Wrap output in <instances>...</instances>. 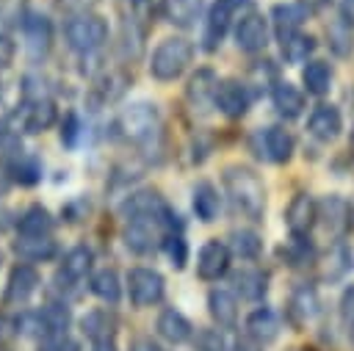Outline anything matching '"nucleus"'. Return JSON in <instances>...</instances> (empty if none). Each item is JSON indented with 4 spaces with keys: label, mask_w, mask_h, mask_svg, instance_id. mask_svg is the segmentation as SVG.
Returning a JSON list of instances; mask_svg holds the SVG:
<instances>
[{
    "label": "nucleus",
    "mask_w": 354,
    "mask_h": 351,
    "mask_svg": "<svg viewBox=\"0 0 354 351\" xmlns=\"http://www.w3.org/2000/svg\"><path fill=\"white\" fill-rule=\"evenodd\" d=\"M224 188L235 205V210H241L249 218H260L263 207H266V191L260 177L246 169V166H227L224 169Z\"/></svg>",
    "instance_id": "1"
},
{
    "label": "nucleus",
    "mask_w": 354,
    "mask_h": 351,
    "mask_svg": "<svg viewBox=\"0 0 354 351\" xmlns=\"http://www.w3.org/2000/svg\"><path fill=\"white\" fill-rule=\"evenodd\" d=\"M191 58H194V44L183 36H169L155 47L152 61H149V75L155 80H163V83L177 80L188 69Z\"/></svg>",
    "instance_id": "2"
},
{
    "label": "nucleus",
    "mask_w": 354,
    "mask_h": 351,
    "mask_svg": "<svg viewBox=\"0 0 354 351\" xmlns=\"http://www.w3.org/2000/svg\"><path fill=\"white\" fill-rule=\"evenodd\" d=\"M171 224V216L160 218V216H130L127 224H124V246L136 254H149L152 249H158L163 238V227Z\"/></svg>",
    "instance_id": "3"
},
{
    "label": "nucleus",
    "mask_w": 354,
    "mask_h": 351,
    "mask_svg": "<svg viewBox=\"0 0 354 351\" xmlns=\"http://www.w3.org/2000/svg\"><path fill=\"white\" fill-rule=\"evenodd\" d=\"M119 130L133 144H149L160 130V113L152 102H133L119 116Z\"/></svg>",
    "instance_id": "4"
},
{
    "label": "nucleus",
    "mask_w": 354,
    "mask_h": 351,
    "mask_svg": "<svg viewBox=\"0 0 354 351\" xmlns=\"http://www.w3.org/2000/svg\"><path fill=\"white\" fill-rule=\"evenodd\" d=\"M64 33H66V44L75 53H94L108 39V25L97 14H77L66 22Z\"/></svg>",
    "instance_id": "5"
},
{
    "label": "nucleus",
    "mask_w": 354,
    "mask_h": 351,
    "mask_svg": "<svg viewBox=\"0 0 354 351\" xmlns=\"http://www.w3.org/2000/svg\"><path fill=\"white\" fill-rule=\"evenodd\" d=\"M127 290L136 307H152L163 298V276L155 268H133L127 274Z\"/></svg>",
    "instance_id": "6"
},
{
    "label": "nucleus",
    "mask_w": 354,
    "mask_h": 351,
    "mask_svg": "<svg viewBox=\"0 0 354 351\" xmlns=\"http://www.w3.org/2000/svg\"><path fill=\"white\" fill-rule=\"evenodd\" d=\"M227 268H230V246L221 243V240H207L199 249V257H196V274H199V279L213 282V279L224 276Z\"/></svg>",
    "instance_id": "7"
},
{
    "label": "nucleus",
    "mask_w": 354,
    "mask_h": 351,
    "mask_svg": "<svg viewBox=\"0 0 354 351\" xmlns=\"http://www.w3.org/2000/svg\"><path fill=\"white\" fill-rule=\"evenodd\" d=\"M285 221H288V229L301 238L313 229V224L318 221V205L310 193H296L288 205V213H285Z\"/></svg>",
    "instance_id": "8"
},
{
    "label": "nucleus",
    "mask_w": 354,
    "mask_h": 351,
    "mask_svg": "<svg viewBox=\"0 0 354 351\" xmlns=\"http://www.w3.org/2000/svg\"><path fill=\"white\" fill-rule=\"evenodd\" d=\"M39 285V274L33 265H14L11 274H8V282H6V293H3V304L11 307V304H25L30 298V293L36 290Z\"/></svg>",
    "instance_id": "9"
},
{
    "label": "nucleus",
    "mask_w": 354,
    "mask_h": 351,
    "mask_svg": "<svg viewBox=\"0 0 354 351\" xmlns=\"http://www.w3.org/2000/svg\"><path fill=\"white\" fill-rule=\"evenodd\" d=\"M22 33H25V50L33 61L44 58L47 50H50V41H53V28H50V19L41 17V14H30L25 22H22Z\"/></svg>",
    "instance_id": "10"
},
{
    "label": "nucleus",
    "mask_w": 354,
    "mask_h": 351,
    "mask_svg": "<svg viewBox=\"0 0 354 351\" xmlns=\"http://www.w3.org/2000/svg\"><path fill=\"white\" fill-rule=\"evenodd\" d=\"M213 102H216V108H218L224 116L238 119V116H243L246 108H249V94H246L243 83H238V80H224V83L216 86Z\"/></svg>",
    "instance_id": "11"
},
{
    "label": "nucleus",
    "mask_w": 354,
    "mask_h": 351,
    "mask_svg": "<svg viewBox=\"0 0 354 351\" xmlns=\"http://www.w3.org/2000/svg\"><path fill=\"white\" fill-rule=\"evenodd\" d=\"M310 17V3L296 0V3H279L274 6V25H277V36L279 41H285L288 36L299 33L301 22Z\"/></svg>",
    "instance_id": "12"
},
{
    "label": "nucleus",
    "mask_w": 354,
    "mask_h": 351,
    "mask_svg": "<svg viewBox=\"0 0 354 351\" xmlns=\"http://www.w3.org/2000/svg\"><path fill=\"white\" fill-rule=\"evenodd\" d=\"M235 44L243 50V53H257L268 44V25L260 14H249L241 19L238 30H235Z\"/></svg>",
    "instance_id": "13"
},
{
    "label": "nucleus",
    "mask_w": 354,
    "mask_h": 351,
    "mask_svg": "<svg viewBox=\"0 0 354 351\" xmlns=\"http://www.w3.org/2000/svg\"><path fill=\"white\" fill-rule=\"evenodd\" d=\"M257 141H260V155L274 163H285L293 155V138L285 127H266L257 135Z\"/></svg>",
    "instance_id": "14"
},
{
    "label": "nucleus",
    "mask_w": 354,
    "mask_h": 351,
    "mask_svg": "<svg viewBox=\"0 0 354 351\" xmlns=\"http://www.w3.org/2000/svg\"><path fill=\"white\" fill-rule=\"evenodd\" d=\"M340 127H343V119H340V111H337L335 105H318V108L310 113V119H307V130H310V135H315L318 141H332V138H337Z\"/></svg>",
    "instance_id": "15"
},
{
    "label": "nucleus",
    "mask_w": 354,
    "mask_h": 351,
    "mask_svg": "<svg viewBox=\"0 0 354 351\" xmlns=\"http://www.w3.org/2000/svg\"><path fill=\"white\" fill-rule=\"evenodd\" d=\"M55 122V105L44 97V99H28V105L22 108L19 124L25 133H44L47 127H53Z\"/></svg>",
    "instance_id": "16"
},
{
    "label": "nucleus",
    "mask_w": 354,
    "mask_h": 351,
    "mask_svg": "<svg viewBox=\"0 0 354 351\" xmlns=\"http://www.w3.org/2000/svg\"><path fill=\"white\" fill-rule=\"evenodd\" d=\"M91 263H94L91 249H86V246H75V249L66 252L64 265H61V271H58L55 279H58V282H66V285H77V282L86 279V274L91 271Z\"/></svg>",
    "instance_id": "17"
},
{
    "label": "nucleus",
    "mask_w": 354,
    "mask_h": 351,
    "mask_svg": "<svg viewBox=\"0 0 354 351\" xmlns=\"http://www.w3.org/2000/svg\"><path fill=\"white\" fill-rule=\"evenodd\" d=\"M36 329L41 332V337H55V334H66L69 323H72V312L66 304H47L36 312Z\"/></svg>",
    "instance_id": "18"
},
{
    "label": "nucleus",
    "mask_w": 354,
    "mask_h": 351,
    "mask_svg": "<svg viewBox=\"0 0 354 351\" xmlns=\"http://www.w3.org/2000/svg\"><path fill=\"white\" fill-rule=\"evenodd\" d=\"M14 252L25 263H41L55 254V240L50 235H19V240L14 243Z\"/></svg>",
    "instance_id": "19"
},
{
    "label": "nucleus",
    "mask_w": 354,
    "mask_h": 351,
    "mask_svg": "<svg viewBox=\"0 0 354 351\" xmlns=\"http://www.w3.org/2000/svg\"><path fill=\"white\" fill-rule=\"evenodd\" d=\"M155 329H158V334L166 340V343H185L188 337H191V323H188V318L183 315V312H177V310H163L160 315H158V323H155Z\"/></svg>",
    "instance_id": "20"
},
{
    "label": "nucleus",
    "mask_w": 354,
    "mask_h": 351,
    "mask_svg": "<svg viewBox=\"0 0 354 351\" xmlns=\"http://www.w3.org/2000/svg\"><path fill=\"white\" fill-rule=\"evenodd\" d=\"M207 307H210V315H213V321L218 326H224V329L235 326V321H238V304H235V296L230 290H224V287L210 290Z\"/></svg>",
    "instance_id": "21"
},
{
    "label": "nucleus",
    "mask_w": 354,
    "mask_h": 351,
    "mask_svg": "<svg viewBox=\"0 0 354 351\" xmlns=\"http://www.w3.org/2000/svg\"><path fill=\"white\" fill-rule=\"evenodd\" d=\"M246 332H249V337H254L257 343L274 340V337L279 334V318H277V312L268 310V307L254 310V312L246 318Z\"/></svg>",
    "instance_id": "22"
},
{
    "label": "nucleus",
    "mask_w": 354,
    "mask_h": 351,
    "mask_svg": "<svg viewBox=\"0 0 354 351\" xmlns=\"http://www.w3.org/2000/svg\"><path fill=\"white\" fill-rule=\"evenodd\" d=\"M271 99H274V108L285 119H293V116H299L304 111V94L290 83H277L271 88Z\"/></svg>",
    "instance_id": "23"
},
{
    "label": "nucleus",
    "mask_w": 354,
    "mask_h": 351,
    "mask_svg": "<svg viewBox=\"0 0 354 351\" xmlns=\"http://www.w3.org/2000/svg\"><path fill=\"white\" fill-rule=\"evenodd\" d=\"M318 218H324V224L332 235H340L348 227V205L340 196H326L318 205Z\"/></svg>",
    "instance_id": "24"
},
{
    "label": "nucleus",
    "mask_w": 354,
    "mask_h": 351,
    "mask_svg": "<svg viewBox=\"0 0 354 351\" xmlns=\"http://www.w3.org/2000/svg\"><path fill=\"white\" fill-rule=\"evenodd\" d=\"M124 213H127V218H130V216H160V218H166V216H169V210H166L163 199H160L155 191L133 193V196L124 202Z\"/></svg>",
    "instance_id": "25"
},
{
    "label": "nucleus",
    "mask_w": 354,
    "mask_h": 351,
    "mask_svg": "<svg viewBox=\"0 0 354 351\" xmlns=\"http://www.w3.org/2000/svg\"><path fill=\"white\" fill-rule=\"evenodd\" d=\"M80 329L91 343H102V340H113V318L105 310H91L80 318Z\"/></svg>",
    "instance_id": "26"
},
{
    "label": "nucleus",
    "mask_w": 354,
    "mask_h": 351,
    "mask_svg": "<svg viewBox=\"0 0 354 351\" xmlns=\"http://www.w3.org/2000/svg\"><path fill=\"white\" fill-rule=\"evenodd\" d=\"M218 207H221V202H218L216 188L210 182H199L194 188V213H196V218L205 221V224H210L218 216Z\"/></svg>",
    "instance_id": "27"
},
{
    "label": "nucleus",
    "mask_w": 354,
    "mask_h": 351,
    "mask_svg": "<svg viewBox=\"0 0 354 351\" xmlns=\"http://www.w3.org/2000/svg\"><path fill=\"white\" fill-rule=\"evenodd\" d=\"M17 227H19V235H50V229H53V216H50V210H44L41 205H33V207H28V210L19 216Z\"/></svg>",
    "instance_id": "28"
},
{
    "label": "nucleus",
    "mask_w": 354,
    "mask_h": 351,
    "mask_svg": "<svg viewBox=\"0 0 354 351\" xmlns=\"http://www.w3.org/2000/svg\"><path fill=\"white\" fill-rule=\"evenodd\" d=\"M301 83L310 94L321 97L329 91V83H332V72L324 61H307V66L301 69Z\"/></svg>",
    "instance_id": "29"
},
{
    "label": "nucleus",
    "mask_w": 354,
    "mask_h": 351,
    "mask_svg": "<svg viewBox=\"0 0 354 351\" xmlns=\"http://www.w3.org/2000/svg\"><path fill=\"white\" fill-rule=\"evenodd\" d=\"M91 293L105 301V304H116L119 296H122V287H119V276L113 268H102L91 276Z\"/></svg>",
    "instance_id": "30"
},
{
    "label": "nucleus",
    "mask_w": 354,
    "mask_h": 351,
    "mask_svg": "<svg viewBox=\"0 0 354 351\" xmlns=\"http://www.w3.org/2000/svg\"><path fill=\"white\" fill-rule=\"evenodd\" d=\"M238 293L249 301H257L263 293H266V274L257 271V268H241L235 276H232Z\"/></svg>",
    "instance_id": "31"
},
{
    "label": "nucleus",
    "mask_w": 354,
    "mask_h": 351,
    "mask_svg": "<svg viewBox=\"0 0 354 351\" xmlns=\"http://www.w3.org/2000/svg\"><path fill=\"white\" fill-rule=\"evenodd\" d=\"M202 11V0H169L166 3V17L169 22L180 28H191Z\"/></svg>",
    "instance_id": "32"
},
{
    "label": "nucleus",
    "mask_w": 354,
    "mask_h": 351,
    "mask_svg": "<svg viewBox=\"0 0 354 351\" xmlns=\"http://www.w3.org/2000/svg\"><path fill=\"white\" fill-rule=\"evenodd\" d=\"M8 171H11V177H14L19 185H33V182H39V177H41L39 160H36L33 155H25V152H19V155L8 163Z\"/></svg>",
    "instance_id": "33"
},
{
    "label": "nucleus",
    "mask_w": 354,
    "mask_h": 351,
    "mask_svg": "<svg viewBox=\"0 0 354 351\" xmlns=\"http://www.w3.org/2000/svg\"><path fill=\"white\" fill-rule=\"evenodd\" d=\"M230 252L241 260H252L260 254V238L252 229H232L230 232Z\"/></svg>",
    "instance_id": "34"
},
{
    "label": "nucleus",
    "mask_w": 354,
    "mask_h": 351,
    "mask_svg": "<svg viewBox=\"0 0 354 351\" xmlns=\"http://www.w3.org/2000/svg\"><path fill=\"white\" fill-rule=\"evenodd\" d=\"M227 22H230V11L216 3L213 11H210V19H207V30H205V47L207 50H213L216 41H221V36L227 30Z\"/></svg>",
    "instance_id": "35"
},
{
    "label": "nucleus",
    "mask_w": 354,
    "mask_h": 351,
    "mask_svg": "<svg viewBox=\"0 0 354 351\" xmlns=\"http://www.w3.org/2000/svg\"><path fill=\"white\" fill-rule=\"evenodd\" d=\"M216 86H218V83H213V75L205 69V72H199V75L191 80V86H188V97L196 99V105H205L207 97H216Z\"/></svg>",
    "instance_id": "36"
},
{
    "label": "nucleus",
    "mask_w": 354,
    "mask_h": 351,
    "mask_svg": "<svg viewBox=\"0 0 354 351\" xmlns=\"http://www.w3.org/2000/svg\"><path fill=\"white\" fill-rule=\"evenodd\" d=\"M290 307H293V315L299 321H307V318H313L318 312V298H315V293L310 287H301V290H296Z\"/></svg>",
    "instance_id": "37"
},
{
    "label": "nucleus",
    "mask_w": 354,
    "mask_h": 351,
    "mask_svg": "<svg viewBox=\"0 0 354 351\" xmlns=\"http://www.w3.org/2000/svg\"><path fill=\"white\" fill-rule=\"evenodd\" d=\"M313 50V39L310 36H301V33H293L282 41V53L288 61H304L307 53Z\"/></svg>",
    "instance_id": "38"
},
{
    "label": "nucleus",
    "mask_w": 354,
    "mask_h": 351,
    "mask_svg": "<svg viewBox=\"0 0 354 351\" xmlns=\"http://www.w3.org/2000/svg\"><path fill=\"white\" fill-rule=\"evenodd\" d=\"M163 249H166V254H169V260H171L174 268H183V265H185V260H188V246H185V240H183L180 235H166Z\"/></svg>",
    "instance_id": "39"
},
{
    "label": "nucleus",
    "mask_w": 354,
    "mask_h": 351,
    "mask_svg": "<svg viewBox=\"0 0 354 351\" xmlns=\"http://www.w3.org/2000/svg\"><path fill=\"white\" fill-rule=\"evenodd\" d=\"M194 345H196V351H224V348H227L221 332H216V329H202V332H196Z\"/></svg>",
    "instance_id": "40"
},
{
    "label": "nucleus",
    "mask_w": 354,
    "mask_h": 351,
    "mask_svg": "<svg viewBox=\"0 0 354 351\" xmlns=\"http://www.w3.org/2000/svg\"><path fill=\"white\" fill-rule=\"evenodd\" d=\"M39 351H80V343L72 340L69 334H55V337H41Z\"/></svg>",
    "instance_id": "41"
},
{
    "label": "nucleus",
    "mask_w": 354,
    "mask_h": 351,
    "mask_svg": "<svg viewBox=\"0 0 354 351\" xmlns=\"http://www.w3.org/2000/svg\"><path fill=\"white\" fill-rule=\"evenodd\" d=\"M343 321H346L348 332H354V287L346 290V296H343Z\"/></svg>",
    "instance_id": "42"
},
{
    "label": "nucleus",
    "mask_w": 354,
    "mask_h": 351,
    "mask_svg": "<svg viewBox=\"0 0 354 351\" xmlns=\"http://www.w3.org/2000/svg\"><path fill=\"white\" fill-rule=\"evenodd\" d=\"M11 58H14V44L6 36H0V66H8Z\"/></svg>",
    "instance_id": "43"
},
{
    "label": "nucleus",
    "mask_w": 354,
    "mask_h": 351,
    "mask_svg": "<svg viewBox=\"0 0 354 351\" xmlns=\"http://www.w3.org/2000/svg\"><path fill=\"white\" fill-rule=\"evenodd\" d=\"M130 351H160V345L158 343H152L149 337H141V340H136L133 343V348Z\"/></svg>",
    "instance_id": "44"
},
{
    "label": "nucleus",
    "mask_w": 354,
    "mask_h": 351,
    "mask_svg": "<svg viewBox=\"0 0 354 351\" xmlns=\"http://www.w3.org/2000/svg\"><path fill=\"white\" fill-rule=\"evenodd\" d=\"M340 17L348 25H354V0H340Z\"/></svg>",
    "instance_id": "45"
},
{
    "label": "nucleus",
    "mask_w": 354,
    "mask_h": 351,
    "mask_svg": "<svg viewBox=\"0 0 354 351\" xmlns=\"http://www.w3.org/2000/svg\"><path fill=\"white\" fill-rule=\"evenodd\" d=\"M75 133H77V119H75V116H69L66 133H61V135H64V141H66V144H72V141H75Z\"/></svg>",
    "instance_id": "46"
},
{
    "label": "nucleus",
    "mask_w": 354,
    "mask_h": 351,
    "mask_svg": "<svg viewBox=\"0 0 354 351\" xmlns=\"http://www.w3.org/2000/svg\"><path fill=\"white\" fill-rule=\"evenodd\" d=\"M218 6H224L227 11H232V8H241V6H246L249 0H216Z\"/></svg>",
    "instance_id": "47"
},
{
    "label": "nucleus",
    "mask_w": 354,
    "mask_h": 351,
    "mask_svg": "<svg viewBox=\"0 0 354 351\" xmlns=\"http://www.w3.org/2000/svg\"><path fill=\"white\" fill-rule=\"evenodd\" d=\"M94 351H116V348H113V340H102V343H94Z\"/></svg>",
    "instance_id": "48"
},
{
    "label": "nucleus",
    "mask_w": 354,
    "mask_h": 351,
    "mask_svg": "<svg viewBox=\"0 0 354 351\" xmlns=\"http://www.w3.org/2000/svg\"><path fill=\"white\" fill-rule=\"evenodd\" d=\"M6 188H8V177H6V171L0 169V196L6 193Z\"/></svg>",
    "instance_id": "49"
},
{
    "label": "nucleus",
    "mask_w": 354,
    "mask_h": 351,
    "mask_svg": "<svg viewBox=\"0 0 354 351\" xmlns=\"http://www.w3.org/2000/svg\"><path fill=\"white\" fill-rule=\"evenodd\" d=\"M348 149H351V155H354V130H351V135H348Z\"/></svg>",
    "instance_id": "50"
}]
</instances>
